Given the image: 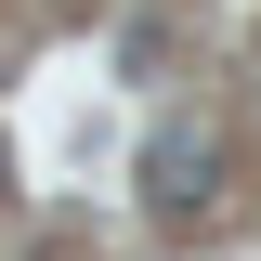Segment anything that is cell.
<instances>
[{
    "label": "cell",
    "instance_id": "1",
    "mask_svg": "<svg viewBox=\"0 0 261 261\" xmlns=\"http://www.w3.org/2000/svg\"><path fill=\"white\" fill-rule=\"evenodd\" d=\"M144 209H157V222H209V209H222V130L209 118H170L157 144H144Z\"/></svg>",
    "mask_w": 261,
    "mask_h": 261
}]
</instances>
